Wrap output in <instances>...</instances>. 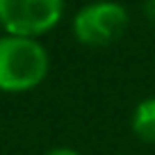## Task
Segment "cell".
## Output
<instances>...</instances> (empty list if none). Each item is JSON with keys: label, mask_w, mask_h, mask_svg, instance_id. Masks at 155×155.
Masks as SVG:
<instances>
[{"label": "cell", "mask_w": 155, "mask_h": 155, "mask_svg": "<svg viewBox=\"0 0 155 155\" xmlns=\"http://www.w3.org/2000/svg\"><path fill=\"white\" fill-rule=\"evenodd\" d=\"M144 12H146V16L155 23V0H146L144 2Z\"/></svg>", "instance_id": "6"}, {"label": "cell", "mask_w": 155, "mask_h": 155, "mask_svg": "<svg viewBox=\"0 0 155 155\" xmlns=\"http://www.w3.org/2000/svg\"><path fill=\"white\" fill-rule=\"evenodd\" d=\"M130 16L126 7L114 0H96L89 2L73 16V37L82 46L103 48L114 44L126 32Z\"/></svg>", "instance_id": "2"}, {"label": "cell", "mask_w": 155, "mask_h": 155, "mask_svg": "<svg viewBox=\"0 0 155 155\" xmlns=\"http://www.w3.org/2000/svg\"><path fill=\"white\" fill-rule=\"evenodd\" d=\"M130 126H132V132H135L144 144L155 146V96L144 98V101L135 107Z\"/></svg>", "instance_id": "4"}, {"label": "cell", "mask_w": 155, "mask_h": 155, "mask_svg": "<svg viewBox=\"0 0 155 155\" xmlns=\"http://www.w3.org/2000/svg\"><path fill=\"white\" fill-rule=\"evenodd\" d=\"M46 155H80L75 148H68V146H57V148H53V150H48Z\"/></svg>", "instance_id": "5"}, {"label": "cell", "mask_w": 155, "mask_h": 155, "mask_svg": "<svg viewBox=\"0 0 155 155\" xmlns=\"http://www.w3.org/2000/svg\"><path fill=\"white\" fill-rule=\"evenodd\" d=\"M50 71L48 50L39 39L0 37V91L25 94L37 89Z\"/></svg>", "instance_id": "1"}, {"label": "cell", "mask_w": 155, "mask_h": 155, "mask_svg": "<svg viewBox=\"0 0 155 155\" xmlns=\"http://www.w3.org/2000/svg\"><path fill=\"white\" fill-rule=\"evenodd\" d=\"M64 16V0H0V28L14 37L39 39Z\"/></svg>", "instance_id": "3"}]
</instances>
